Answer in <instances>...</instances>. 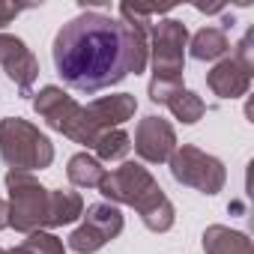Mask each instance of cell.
<instances>
[{
  "instance_id": "1",
  "label": "cell",
  "mask_w": 254,
  "mask_h": 254,
  "mask_svg": "<svg viewBox=\"0 0 254 254\" xmlns=\"http://www.w3.org/2000/svg\"><path fill=\"white\" fill-rule=\"evenodd\" d=\"M153 15V6L120 3V18L84 9L66 21L51 45L54 69L63 84L93 96L129 75H141L150 63Z\"/></svg>"
},
{
  "instance_id": "2",
  "label": "cell",
  "mask_w": 254,
  "mask_h": 254,
  "mask_svg": "<svg viewBox=\"0 0 254 254\" xmlns=\"http://www.w3.org/2000/svg\"><path fill=\"white\" fill-rule=\"evenodd\" d=\"M99 191L114 206L117 203L135 206L144 227L153 230V233H168L177 221L174 203L168 200V194L162 191L156 177L138 162H123L117 171L105 174V180L99 183Z\"/></svg>"
},
{
  "instance_id": "3",
  "label": "cell",
  "mask_w": 254,
  "mask_h": 254,
  "mask_svg": "<svg viewBox=\"0 0 254 254\" xmlns=\"http://www.w3.org/2000/svg\"><path fill=\"white\" fill-rule=\"evenodd\" d=\"M186 48H189V27L183 21L159 18L150 27V60H153L150 99L156 105H165L177 90H183Z\"/></svg>"
},
{
  "instance_id": "4",
  "label": "cell",
  "mask_w": 254,
  "mask_h": 254,
  "mask_svg": "<svg viewBox=\"0 0 254 254\" xmlns=\"http://www.w3.org/2000/svg\"><path fill=\"white\" fill-rule=\"evenodd\" d=\"M0 159L9 171H42L54 162V144L24 117L0 120Z\"/></svg>"
},
{
  "instance_id": "5",
  "label": "cell",
  "mask_w": 254,
  "mask_h": 254,
  "mask_svg": "<svg viewBox=\"0 0 254 254\" xmlns=\"http://www.w3.org/2000/svg\"><path fill=\"white\" fill-rule=\"evenodd\" d=\"M33 111L48 123V129L66 135L69 141L75 144H84L87 150H93L96 138H99V129L93 126L90 114L84 105H78L63 87H42L39 93H33Z\"/></svg>"
},
{
  "instance_id": "6",
  "label": "cell",
  "mask_w": 254,
  "mask_h": 254,
  "mask_svg": "<svg viewBox=\"0 0 254 254\" xmlns=\"http://www.w3.org/2000/svg\"><path fill=\"white\" fill-rule=\"evenodd\" d=\"M9 200V227H15L18 233H36L42 227H48V194L51 189H45L33 174L24 171H6L3 177Z\"/></svg>"
},
{
  "instance_id": "7",
  "label": "cell",
  "mask_w": 254,
  "mask_h": 254,
  "mask_svg": "<svg viewBox=\"0 0 254 254\" xmlns=\"http://www.w3.org/2000/svg\"><path fill=\"white\" fill-rule=\"evenodd\" d=\"M168 165H171V177L180 186H189V189H194L200 194H209V197L218 194L224 189V183H227L224 165L215 156H209L200 147H194V144L177 147L174 156L168 159Z\"/></svg>"
},
{
  "instance_id": "8",
  "label": "cell",
  "mask_w": 254,
  "mask_h": 254,
  "mask_svg": "<svg viewBox=\"0 0 254 254\" xmlns=\"http://www.w3.org/2000/svg\"><path fill=\"white\" fill-rule=\"evenodd\" d=\"M123 227H126V218H123L120 206H114L108 200L90 203L87 212H84V221L69 236V248L78 251V254H96L111 239H117L123 233Z\"/></svg>"
},
{
  "instance_id": "9",
  "label": "cell",
  "mask_w": 254,
  "mask_h": 254,
  "mask_svg": "<svg viewBox=\"0 0 254 254\" xmlns=\"http://www.w3.org/2000/svg\"><path fill=\"white\" fill-rule=\"evenodd\" d=\"M0 66H3L6 78L18 87L21 96H33V84L39 78V60L33 57L24 39L0 33Z\"/></svg>"
},
{
  "instance_id": "10",
  "label": "cell",
  "mask_w": 254,
  "mask_h": 254,
  "mask_svg": "<svg viewBox=\"0 0 254 254\" xmlns=\"http://www.w3.org/2000/svg\"><path fill=\"white\" fill-rule=\"evenodd\" d=\"M132 147L147 165H165L177 150V132H174V126L168 120L150 114V117H144L138 123Z\"/></svg>"
},
{
  "instance_id": "11",
  "label": "cell",
  "mask_w": 254,
  "mask_h": 254,
  "mask_svg": "<svg viewBox=\"0 0 254 254\" xmlns=\"http://www.w3.org/2000/svg\"><path fill=\"white\" fill-rule=\"evenodd\" d=\"M84 108H87L93 126H96L99 132H105V129H120L126 120H132L135 111H138V99L132 93H111V96L93 99Z\"/></svg>"
},
{
  "instance_id": "12",
  "label": "cell",
  "mask_w": 254,
  "mask_h": 254,
  "mask_svg": "<svg viewBox=\"0 0 254 254\" xmlns=\"http://www.w3.org/2000/svg\"><path fill=\"white\" fill-rule=\"evenodd\" d=\"M206 87L218 99H239L251 90V72L239 66L233 57H224L206 72Z\"/></svg>"
},
{
  "instance_id": "13",
  "label": "cell",
  "mask_w": 254,
  "mask_h": 254,
  "mask_svg": "<svg viewBox=\"0 0 254 254\" xmlns=\"http://www.w3.org/2000/svg\"><path fill=\"white\" fill-rule=\"evenodd\" d=\"M203 254H254L251 239L227 224H209L203 230Z\"/></svg>"
},
{
  "instance_id": "14",
  "label": "cell",
  "mask_w": 254,
  "mask_h": 254,
  "mask_svg": "<svg viewBox=\"0 0 254 254\" xmlns=\"http://www.w3.org/2000/svg\"><path fill=\"white\" fill-rule=\"evenodd\" d=\"M84 215V197L72 189H51L48 194V227L72 224Z\"/></svg>"
},
{
  "instance_id": "15",
  "label": "cell",
  "mask_w": 254,
  "mask_h": 254,
  "mask_svg": "<svg viewBox=\"0 0 254 254\" xmlns=\"http://www.w3.org/2000/svg\"><path fill=\"white\" fill-rule=\"evenodd\" d=\"M191 57L200 63H212V60H224V54L230 51V39L221 27H203L189 39Z\"/></svg>"
},
{
  "instance_id": "16",
  "label": "cell",
  "mask_w": 254,
  "mask_h": 254,
  "mask_svg": "<svg viewBox=\"0 0 254 254\" xmlns=\"http://www.w3.org/2000/svg\"><path fill=\"white\" fill-rule=\"evenodd\" d=\"M105 174L108 171L102 168V162L96 156H90V153H75L69 159V165H66V177L78 189H99V183L105 180Z\"/></svg>"
},
{
  "instance_id": "17",
  "label": "cell",
  "mask_w": 254,
  "mask_h": 254,
  "mask_svg": "<svg viewBox=\"0 0 254 254\" xmlns=\"http://www.w3.org/2000/svg\"><path fill=\"white\" fill-rule=\"evenodd\" d=\"M129 150H132V138L123 129H105V132H99V138L93 144V153L99 162H120L129 156Z\"/></svg>"
},
{
  "instance_id": "18",
  "label": "cell",
  "mask_w": 254,
  "mask_h": 254,
  "mask_svg": "<svg viewBox=\"0 0 254 254\" xmlns=\"http://www.w3.org/2000/svg\"><path fill=\"white\" fill-rule=\"evenodd\" d=\"M168 108H171V114L183 123V126H194L203 114H206V105H203V99L194 93V90H177L168 102H165Z\"/></svg>"
},
{
  "instance_id": "19",
  "label": "cell",
  "mask_w": 254,
  "mask_h": 254,
  "mask_svg": "<svg viewBox=\"0 0 254 254\" xmlns=\"http://www.w3.org/2000/svg\"><path fill=\"white\" fill-rule=\"evenodd\" d=\"M6 254H66V245L48 230H36V233H27V239H21Z\"/></svg>"
},
{
  "instance_id": "20",
  "label": "cell",
  "mask_w": 254,
  "mask_h": 254,
  "mask_svg": "<svg viewBox=\"0 0 254 254\" xmlns=\"http://www.w3.org/2000/svg\"><path fill=\"white\" fill-rule=\"evenodd\" d=\"M251 45H254V30L245 33V39L236 45V57H233V60H236L239 66H245L248 72H254V54H251L254 48H251Z\"/></svg>"
},
{
  "instance_id": "21",
  "label": "cell",
  "mask_w": 254,
  "mask_h": 254,
  "mask_svg": "<svg viewBox=\"0 0 254 254\" xmlns=\"http://www.w3.org/2000/svg\"><path fill=\"white\" fill-rule=\"evenodd\" d=\"M24 9H33V3H6V0H0V30H3L12 18H18Z\"/></svg>"
},
{
  "instance_id": "22",
  "label": "cell",
  "mask_w": 254,
  "mask_h": 254,
  "mask_svg": "<svg viewBox=\"0 0 254 254\" xmlns=\"http://www.w3.org/2000/svg\"><path fill=\"white\" fill-rule=\"evenodd\" d=\"M9 227V209H6V200H0V230Z\"/></svg>"
},
{
  "instance_id": "23",
  "label": "cell",
  "mask_w": 254,
  "mask_h": 254,
  "mask_svg": "<svg viewBox=\"0 0 254 254\" xmlns=\"http://www.w3.org/2000/svg\"><path fill=\"white\" fill-rule=\"evenodd\" d=\"M0 254H6V251H3V248H0Z\"/></svg>"
}]
</instances>
